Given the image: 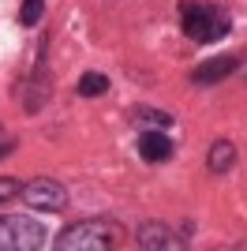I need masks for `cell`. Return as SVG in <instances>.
Returning a JSON list of instances; mask_svg holds the SVG:
<instances>
[{"instance_id":"2","label":"cell","mask_w":247,"mask_h":251,"mask_svg":"<svg viewBox=\"0 0 247 251\" xmlns=\"http://www.w3.org/2000/svg\"><path fill=\"white\" fill-rule=\"evenodd\" d=\"M116 240H120V229L113 221L98 218V221H75V225H68L52 244L60 251H109V248H116Z\"/></svg>"},{"instance_id":"6","label":"cell","mask_w":247,"mask_h":251,"mask_svg":"<svg viewBox=\"0 0 247 251\" xmlns=\"http://www.w3.org/2000/svg\"><path fill=\"white\" fill-rule=\"evenodd\" d=\"M173 154H176L173 143H169L161 131H143V135H139V157H143V161L161 165V161H169Z\"/></svg>"},{"instance_id":"7","label":"cell","mask_w":247,"mask_h":251,"mask_svg":"<svg viewBox=\"0 0 247 251\" xmlns=\"http://www.w3.org/2000/svg\"><path fill=\"white\" fill-rule=\"evenodd\" d=\"M135 240H139V248H180L184 240H176L173 229L169 225H161V221H146V225H139V232H135Z\"/></svg>"},{"instance_id":"4","label":"cell","mask_w":247,"mask_h":251,"mask_svg":"<svg viewBox=\"0 0 247 251\" xmlns=\"http://www.w3.org/2000/svg\"><path fill=\"white\" fill-rule=\"evenodd\" d=\"M19 195H23L26 206L45 210V214H56V210L68 206V191H64L56 180H49V176H38V180H30V184H23Z\"/></svg>"},{"instance_id":"5","label":"cell","mask_w":247,"mask_h":251,"mask_svg":"<svg viewBox=\"0 0 247 251\" xmlns=\"http://www.w3.org/2000/svg\"><path fill=\"white\" fill-rule=\"evenodd\" d=\"M240 68V56L236 52H225V56H214V60L198 64L195 72H191V83L195 86H210V83H221V79H228V75Z\"/></svg>"},{"instance_id":"12","label":"cell","mask_w":247,"mask_h":251,"mask_svg":"<svg viewBox=\"0 0 247 251\" xmlns=\"http://www.w3.org/2000/svg\"><path fill=\"white\" fill-rule=\"evenodd\" d=\"M19 180H11V176H0V206H4V202L11 199V195H19Z\"/></svg>"},{"instance_id":"10","label":"cell","mask_w":247,"mask_h":251,"mask_svg":"<svg viewBox=\"0 0 247 251\" xmlns=\"http://www.w3.org/2000/svg\"><path fill=\"white\" fill-rule=\"evenodd\" d=\"M41 11H45V0H23L19 8V26H34L41 19Z\"/></svg>"},{"instance_id":"8","label":"cell","mask_w":247,"mask_h":251,"mask_svg":"<svg viewBox=\"0 0 247 251\" xmlns=\"http://www.w3.org/2000/svg\"><path fill=\"white\" fill-rule=\"evenodd\" d=\"M232 161H236V147L228 139H217L214 147H210V154H206V165H210L214 176H225L228 169H232Z\"/></svg>"},{"instance_id":"1","label":"cell","mask_w":247,"mask_h":251,"mask_svg":"<svg viewBox=\"0 0 247 251\" xmlns=\"http://www.w3.org/2000/svg\"><path fill=\"white\" fill-rule=\"evenodd\" d=\"M180 30L198 45H210V42H221L228 30H232V23L221 8L214 4H198V0H184L180 4Z\"/></svg>"},{"instance_id":"11","label":"cell","mask_w":247,"mask_h":251,"mask_svg":"<svg viewBox=\"0 0 247 251\" xmlns=\"http://www.w3.org/2000/svg\"><path fill=\"white\" fill-rule=\"evenodd\" d=\"M135 120H139V124H150V127H169V124H173V116H169V113H146V109L135 116Z\"/></svg>"},{"instance_id":"13","label":"cell","mask_w":247,"mask_h":251,"mask_svg":"<svg viewBox=\"0 0 247 251\" xmlns=\"http://www.w3.org/2000/svg\"><path fill=\"white\" fill-rule=\"evenodd\" d=\"M4 154H11V143H0V157Z\"/></svg>"},{"instance_id":"9","label":"cell","mask_w":247,"mask_h":251,"mask_svg":"<svg viewBox=\"0 0 247 251\" xmlns=\"http://www.w3.org/2000/svg\"><path fill=\"white\" fill-rule=\"evenodd\" d=\"M105 90H109V79H105L101 72H86L79 79V94L82 98H98V94H105Z\"/></svg>"},{"instance_id":"3","label":"cell","mask_w":247,"mask_h":251,"mask_svg":"<svg viewBox=\"0 0 247 251\" xmlns=\"http://www.w3.org/2000/svg\"><path fill=\"white\" fill-rule=\"evenodd\" d=\"M45 244V229L26 214H4L0 218V251H38Z\"/></svg>"}]
</instances>
